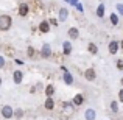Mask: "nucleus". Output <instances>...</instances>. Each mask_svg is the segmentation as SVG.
<instances>
[{
    "instance_id": "obj_7",
    "label": "nucleus",
    "mask_w": 123,
    "mask_h": 120,
    "mask_svg": "<svg viewBox=\"0 0 123 120\" xmlns=\"http://www.w3.org/2000/svg\"><path fill=\"white\" fill-rule=\"evenodd\" d=\"M50 20H42L39 24V27H37V30L41 31V33H48L50 31Z\"/></svg>"
},
{
    "instance_id": "obj_29",
    "label": "nucleus",
    "mask_w": 123,
    "mask_h": 120,
    "mask_svg": "<svg viewBox=\"0 0 123 120\" xmlns=\"http://www.w3.org/2000/svg\"><path fill=\"white\" fill-rule=\"evenodd\" d=\"M69 3H70V5H73V6H76V5H78V3H80V2H78V0H70V2H69Z\"/></svg>"
},
{
    "instance_id": "obj_9",
    "label": "nucleus",
    "mask_w": 123,
    "mask_h": 120,
    "mask_svg": "<svg viewBox=\"0 0 123 120\" xmlns=\"http://www.w3.org/2000/svg\"><path fill=\"white\" fill-rule=\"evenodd\" d=\"M58 19H59V22H66L67 19H69V9L67 8H61L59 9V14H58Z\"/></svg>"
},
{
    "instance_id": "obj_4",
    "label": "nucleus",
    "mask_w": 123,
    "mask_h": 120,
    "mask_svg": "<svg viewBox=\"0 0 123 120\" xmlns=\"http://www.w3.org/2000/svg\"><path fill=\"white\" fill-rule=\"evenodd\" d=\"M84 76H86L87 81H95V78H97L95 69H93V67H89V69H86V72H84Z\"/></svg>"
},
{
    "instance_id": "obj_10",
    "label": "nucleus",
    "mask_w": 123,
    "mask_h": 120,
    "mask_svg": "<svg viewBox=\"0 0 123 120\" xmlns=\"http://www.w3.org/2000/svg\"><path fill=\"white\" fill-rule=\"evenodd\" d=\"M70 53H72V44H70V41L62 42V55L64 56H69Z\"/></svg>"
},
{
    "instance_id": "obj_8",
    "label": "nucleus",
    "mask_w": 123,
    "mask_h": 120,
    "mask_svg": "<svg viewBox=\"0 0 123 120\" xmlns=\"http://www.w3.org/2000/svg\"><path fill=\"white\" fill-rule=\"evenodd\" d=\"M28 13H30V6H28L27 3L19 5V16H20V17H27Z\"/></svg>"
},
{
    "instance_id": "obj_26",
    "label": "nucleus",
    "mask_w": 123,
    "mask_h": 120,
    "mask_svg": "<svg viewBox=\"0 0 123 120\" xmlns=\"http://www.w3.org/2000/svg\"><path fill=\"white\" fill-rule=\"evenodd\" d=\"M0 67H5V55H3V56H0Z\"/></svg>"
},
{
    "instance_id": "obj_28",
    "label": "nucleus",
    "mask_w": 123,
    "mask_h": 120,
    "mask_svg": "<svg viewBox=\"0 0 123 120\" xmlns=\"http://www.w3.org/2000/svg\"><path fill=\"white\" fill-rule=\"evenodd\" d=\"M76 9H78L80 13H83V11H84V8H83V5H81V3H78V5H76Z\"/></svg>"
},
{
    "instance_id": "obj_21",
    "label": "nucleus",
    "mask_w": 123,
    "mask_h": 120,
    "mask_svg": "<svg viewBox=\"0 0 123 120\" xmlns=\"http://www.w3.org/2000/svg\"><path fill=\"white\" fill-rule=\"evenodd\" d=\"M111 111L112 112H118V101H112L111 103Z\"/></svg>"
},
{
    "instance_id": "obj_23",
    "label": "nucleus",
    "mask_w": 123,
    "mask_h": 120,
    "mask_svg": "<svg viewBox=\"0 0 123 120\" xmlns=\"http://www.w3.org/2000/svg\"><path fill=\"white\" fill-rule=\"evenodd\" d=\"M117 11L120 16H123V3H117Z\"/></svg>"
},
{
    "instance_id": "obj_17",
    "label": "nucleus",
    "mask_w": 123,
    "mask_h": 120,
    "mask_svg": "<svg viewBox=\"0 0 123 120\" xmlns=\"http://www.w3.org/2000/svg\"><path fill=\"white\" fill-rule=\"evenodd\" d=\"M95 14L98 16L100 19H101L103 16H105V5H103V3H100V5L97 6V11H95Z\"/></svg>"
},
{
    "instance_id": "obj_30",
    "label": "nucleus",
    "mask_w": 123,
    "mask_h": 120,
    "mask_svg": "<svg viewBox=\"0 0 123 120\" xmlns=\"http://www.w3.org/2000/svg\"><path fill=\"white\" fill-rule=\"evenodd\" d=\"M120 48H122V50H123V41L120 42Z\"/></svg>"
},
{
    "instance_id": "obj_27",
    "label": "nucleus",
    "mask_w": 123,
    "mask_h": 120,
    "mask_svg": "<svg viewBox=\"0 0 123 120\" xmlns=\"http://www.w3.org/2000/svg\"><path fill=\"white\" fill-rule=\"evenodd\" d=\"M118 101L123 103V89H120V92H118Z\"/></svg>"
},
{
    "instance_id": "obj_6",
    "label": "nucleus",
    "mask_w": 123,
    "mask_h": 120,
    "mask_svg": "<svg viewBox=\"0 0 123 120\" xmlns=\"http://www.w3.org/2000/svg\"><path fill=\"white\" fill-rule=\"evenodd\" d=\"M118 47H120V42H117V41H111V42H109V45H108L109 53H111V55H115V53L118 51Z\"/></svg>"
},
{
    "instance_id": "obj_31",
    "label": "nucleus",
    "mask_w": 123,
    "mask_h": 120,
    "mask_svg": "<svg viewBox=\"0 0 123 120\" xmlns=\"http://www.w3.org/2000/svg\"><path fill=\"white\" fill-rule=\"evenodd\" d=\"M120 83H122V86H123V78H122V80H120Z\"/></svg>"
},
{
    "instance_id": "obj_16",
    "label": "nucleus",
    "mask_w": 123,
    "mask_h": 120,
    "mask_svg": "<svg viewBox=\"0 0 123 120\" xmlns=\"http://www.w3.org/2000/svg\"><path fill=\"white\" fill-rule=\"evenodd\" d=\"M87 51L92 53V55H97V53H98V47H97L93 42H89V44H87Z\"/></svg>"
},
{
    "instance_id": "obj_13",
    "label": "nucleus",
    "mask_w": 123,
    "mask_h": 120,
    "mask_svg": "<svg viewBox=\"0 0 123 120\" xmlns=\"http://www.w3.org/2000/svg\"><path fill=\"white\" fill-rule=\"evenodd\" d=\"M72 103H73L75 106H81L83 103H84V97H83V94H76V95L73 97Z\"/></svg>"
},
{
    "instance_id": "obj_5",
    "label": "nucleus",
    "mask_w": 123,
    "mask_h": 120,
    "mask_svg": "<svg viewBox=\"0 0 123 120\" xmlns=\"http://www.w3.org/2000/svg\"><path fill=\"white\" fill-rule=\"evenodd\" d=\"M12 81H14V84H20L22 81H24V73H22V70H14V72H12Z\"/></svg>"
},
{
    "instance_id": "obj_12",
    "label": "nucleus",
    "mask_w": 123,
    "mask_h": 120,
    "mask_svg": "<svg viewBox=\"0 0 123 120\" xmlns=\"http://www.w3.org/2000/svg\"><path fill=\"white\" fill-rule=\"evenodd\" d=\"M44 108L47 109V111H53V109H55V100L51 98V97H48V98L45 100V103H44Z\"/></svg>"
},
{
    "instance_id": "obj_32",
    "label": "nucleus",
    "mask_w": 123,
    "mask_h": 120,
    "mask_svg": "<svg viewBox=\"0 0 123 120\" xmlns=\"http://www.w3.org/2000/svg\"><path fill=\"white\" fill-rule=\"evenodd\" d=\"M3 120H6V119H3Z\"/></svg>"
},
{
    "instance_id": "obj_1",
    "label": "nucleus",
    "mask_w": 123,
    "mask_h": 120,
    "mask_svg": "<svg viewBox=\"0 0 123 120\" xmlns=\"http://www.w3.org/2000/svg\"><path fill=\"white\" fill-rule=\"evenodd\" d=\"M12 25V17L8 14H2L0 16V30L2 31H8Z\"/></svg>"
},
{
    "instance_id": "obj_25",
    "label": "nucleus",
    "mask_w": 123,
    "mask_h": 120,
    "mask_svg": "<svg viewBox=\"0 0 123 120\" xmlns=\"http://www.w3.org/2000/svg\"><path fill=\"white\" fill-rule=\"evenodd\" d=\"M117 69L118 70H123V59H118L117 61Z\"/></svg>"
},
{
    "instance_id": "obj_24",
    "label": "nucleus",
    "mask_w": 123,
    "mask_h": 120,
    "mask_svg": "<svg viewBox=\"0 0 123 120\" xmlns=\"http://www.w3.org/2000/svg\"><path fill=\"white\" fill-rule=\"evenodd\" d=\"M14 115H16L17 119H22V115H24V111H22V109H17V111L14 112Z\"/></svg>"
},
{
    "instance_id": "obj_14",
    "label": "nucleus",
    "mask_w": 123,
    "mask_h": 120,
    "mask_svg": "<svg viewBox=\"0 0 123 120\" xmlns=\"http://www.w3.org/2000/svg\"><path fill=\"white\" fill-rule=\"evenodd\" d=\"M44 94L47 95V98H48V97H53L55 95V86H53V84H47V86H45Z\"/></svg>"
},
{
    "instance_id": "obj_22",
    "label": "nucleus",
    "mask_w": 123,
    "mask_h": 120,
    "mask_svg": "<svg viewBox=\"0 0 123 120\" xmlns=\"http://www.w3.org/2000/svg\"><path fill=\"white\" fill-rule=\"evenodd\" d=\"M5 53L8 55V56H12V55H14V48H11V47H6V48H5Z\"/></svg>"
},
{
    "instance_id": "obj_19",
    "label": "nucleus",
    "mask_w": 123,
    "mask_h": 120,
    "mask_svg": "<svg viewBox=\"0 0 123 120\" xmlns=\"http://www.w3.org/2000/svg\"><path fill=\"white\" fill-rule=\"evenodd\" d=\"M109 20H111V24L114 25H118V14H115V13H111V16H109Z\"/></svg>"
},
{
    "instance_id": "obj_11",
    "label": "nucleus",
    "mask_w": 123,
    "mask_h": 120,
    "mask_svg": "<svg viewBox=\"0 0 123 120\" xmlns=\"http://www.w3.org/2000/svg\"><path fill=\"white\" fill-rule=\"evenodd\" d=\"M67 34H69L70 39H78L80 31H78V28H76V27H70V28H69V31H67Z\"/></svg>"
},
{
    "instance_id": "obj_18",
    "label": "nucleus",
    "mask_w": 123,
    "mask_h": 120,
    "mask_svg": "<svg viewBox=\"0 0 123 120\" xmlns=\"http://www.w3.org/2000/svg\"><path fill=\"white\" fill-rule=\"evenodd\" d=\"M62 81H64L66 84H72V83H73V76H72V73H69V72H67V73H64Z\"/></svg>"
},
{
    "instance_id": "obj_3",
    "label": "nucleus",
    "mask_w": 123,
    "mask_h": 120,
    "mask_svg": "<svg viewBox=\"0 0 123 120\" xmlns=\"http://www.w3.org/2000/svg\"><path fill=\"white\" fill-rule=\"evenodd\" d=\"M41 56L44 58V59H48V58L51 56V47L48 42H44V45H42V50H41Z\"/></svg>"
},
{
    "instance_id": "obj_15",
    "label": "nucleus",
    "mask_w": 123,
    "mask_h": 120,
    "mask_svg": "<svg viewBox=\"0 0 123 120\" xmlns=\"http://www.w3.org/2000/svg\"><path fill=\"white\" fill-rule=\"evenodd\" d=\"M84 117H86V120H95L97 119V114L93 109H87L86 112H84Z\"/></svg>"
},
{
    "instance_id": "obj_20",
    "label": "nucleus",
    "mask_w": 123,
    "mask_h": 120,
    "mask_svg": "<svg viewBox=\"0 0 123 120\" xmlns=\"http://www.w3.org/2000/svg\"><path fill=\"white\" fill-rule=\"evenodd\" d=\"M27 56L28 58H34V56H36V50H34V47H28L27 48Z\"/></svg>"
},
{
    "instance_id": "obj_2",
    "label": "nucleus",
    "mask_w": 123,
    "mask_h": 120,
    "mask_svg": "<svg viewBox=\"0 0 123 120\" xmlns=\"http://www.w3.org/2000/svg\"><path fill=\"white\" fill-rule=\"evenodd\" d=\"M0 112H2V117H3V119H6V120L12 119V115H14V111H12V108H11V106H8V105L3 106Z\"/></svg>"
}]
</instances>
